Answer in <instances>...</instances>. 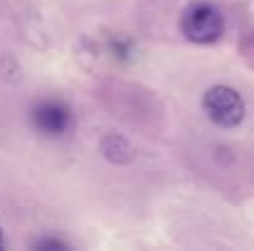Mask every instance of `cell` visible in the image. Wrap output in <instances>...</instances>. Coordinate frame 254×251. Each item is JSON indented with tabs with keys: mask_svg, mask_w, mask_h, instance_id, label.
Instances as JSON below:
<instances>
[{
	"mask_svg": "<svg viewBox=\"0 0 254 251\" xmlns=\"http://www.w3.org/2000/svg\"><path fill=\"white\" fill-rule=\"evenodd\" d=\"M180 30H183L185 40H190L195 45H212L225 32V15L217 5H212L207 0H197L185 7V12L180 17Z\"/></svg>",
	"mask_w": 254,
	"mask_h": 251,
	"instance_id": "6da1fadb",
	"label": "cell"
},
{
	"mask_svg": "<svg viewBox=\"0 0 254 251\" xmlns=\"http://www.w3.org/2000/svg\"><path fill=\"white\" fill-rule=\"evenodd\" d=\"M30 123L45 138H62L74 128V111L62 99H40L30 108Z\"/></svg>",
	"mask_w": 254,
	"mask_h": 251,
	"instance_id": "7a4b0ae2",
	"label": "cell"
},
{
	"mask_svg": "<svg viewBox=\"0 0 254 251\" xmlns=\"http://www.w3.org/2000/svg\"><path fill=\"white\" fill-rule=\"evenodd\" d=\"M202 111L205 116L222 128H235L245 121V101L232 86H210L202 94Z\"/></svg>",
	"mask_w": 254,
	"mask_h": 251,
	"instance_id": "3957f363",
	"label": "cell"
},
{
	"mask_svg": "<svg viewBox=\"0 0 254 251\" xmlns=\"http://www.w3.org/2000/svg\"><path fill=\"white\" fill-rule=\"evenodd\" d=\"M101 153H104L106 160H111V163H116V165L128 163V160L133 158L131 143H128L124 136H119V133H109L106 138H101Z\"/></svg>",
	"mask_w": 254,
	"mask_h": 251,
	"instance_id": "277c9868",
	"label": "cell"
},
{
	"mask_svg": "<svg viewBox=\"0 0 254 251\" xmlns=\"http://www.w3.org/2000/svg\"><path fill=\"white\" fill-rule=\"evenodd\" d=\"M111 52L116 59H128L133 52V45H131V40H111Z\"/></svg>",
	"mask_w": 254,
	"mask_h": 251,
	"instance_id": "5b68a950",
	"label": "cell"
},
{
	"mask_svg": "<svg viewBox=\"0 0 254 251\" xmlns=\"http://www.w3.org/2000/svg\"><path fill=\"white\" fill-rule=\"evenodd\" d=\"M35 249L64 251V249H69V244H67V242H62V239H52V237H47V239H40V242H35Z\"/></svg>",
	"mask_w": 254,
	"mask_h": 251,
	"instance_id": "8992f818",
	"label": "cell"
},
{
	"mask_svg": "<svg viewBox=\"0 0 254 251\" xmlns=\"http://www.w3.org/2000/svg\"><path fill=\"white\" fill-rule=\"evenodd\" d=\"M2 244H5V242H2V232H0V249H2Z\"/></svg>",
	"mask_w": 254,
	"mask_h": 251,
	"instance_id": "52a82bcc",
	"label": "cell"
}]
</instances>
